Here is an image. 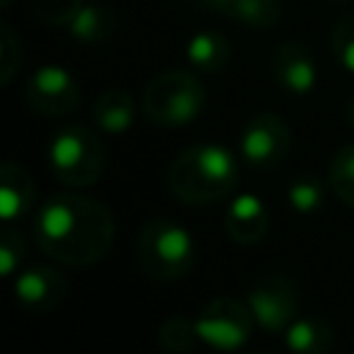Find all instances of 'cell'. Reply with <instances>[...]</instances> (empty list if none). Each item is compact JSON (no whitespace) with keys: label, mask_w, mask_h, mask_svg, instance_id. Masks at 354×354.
<instances>
[{"label":"cell","mask_w":354,"mask_h":354,"mask_svg":"<svg viewBox=\"0 0 354 354\" xmlns=\"http://www.w3.org/2000/svg\"><path fill=\"white\" fill-rule=\"evenodd\" d=\"M329 188L335 191V196L354 210V144H343L332 160H329V171H326Z\"/></svg>","instance_id":"obj_19"},{"label":"cell","mask_w":354,"mask_h":354,"mask_svg":"<svg viewBox=\"0 0 354 354\" xmlns=\"http://www.w3.org/2000/svg\"><path fill=\"white\" fill-rule=\"evenodd\" d=\"M25 238L17 230H3L0 235V274L3 277H14L19 271V263L25 257Z\"/></svg>","instance_id":"obj_25"},{"label":"cell","mask_w":354,"mask_h":354,"mask_svg":"<svg viewBox=\"0 0 354 354\" xmlns=\"http://www.w3.org/2000/svg\"><path fill=\"white\" fill-rule=\"evenodd\" d=\"M30 14L41 19L44 25H69V19L77 14L83 0H25Z\"/></svg>","instance_id":"obj_23"},{"label":"cell","mask_w":354,"mask_h":354,"mask_svg":"<svg viewBox=\"0 0 354 354\" xmlns=\"http://www.w3.org/2000/svg\"><path fill=\"white\" fill-rule=\"evenodd\" d=\"M238 180V158L218 144H194L183 149L166 171V185L183 205H216L232 196Z\"/></svg>","instance_id":"obj_2"},{"label":"cell","mask_w":354,"mask_h":354,"mask_svg":"<svg viewBox=\"0 0 354 354\" xmlns=\"http://www.w3.org/2000/svg\"><path fill=\"white\" fill-rule=\"evenodd\" d=\"M346 116H348V124L354 127V97L348 100V111H346Z\"/></svg>","instance_id":"obj_27"},{"label":"cell","mask_w":354,"mask_h":354,"mask_svg":"<svg viewBox=\"0 0 354 354\" xmlns=\"http://www.w3.org/2000/svg\"><path fill=\"white\" fill-rule=\"evenodd\" d=\"M221 17L254 30H268L282 17V0H227Z\"/></svg>","instance_id":"obj_18"},{"label":"cell","mask_w":354,"mask_h":354,"mask_svg":"<svg viewBox=\"0 0 354 354\" xmlns=\"http://www.w3.org/2000/svg\"><path fill=\"white\" fill-rule=\"evenodd\" d=\"M22 66V44L8 25H0V83L8 86Z\"/></svg>","instance_id":"obj_24"},{"label":"cell","mask_w":354,"mask_h":354,"mask_svg":"<svg viewBox=\"0 0 354 354\" xmlns=\"http://www.w3.org/2000/svg\"><path fill=\"white\" fill-rule=\"evenodd\" d=\"M246 304L257 321L271 335L285 332L299 313V288L282 271H268L252 282L246 290Z\"/></svg>","instance_id":"obj_7"},{"label":"cell","mask_w":354,"mask_h":354,"mask_svg":"<svg viewBox=\"0 0 354 354\" xmlns=\"http://www.w3.org/2000/svg\"><path fill=\"white\" fill-rule=\"evenodd\" d=\"M138 266L149 279H183L196 263V243L191 232L171 218H152L138 232Z\"/></svg>","instance_id":"obj_3"},{"label":"cell","mask_w":354,"mask_h":354,"mask_svg":"<svg viewBox=\"0 0 354 354\" xmlns=\"http://www.w3.org/2000/svg\"><path fill=\"white\" fill-rule=\"evenodd\" d=\"M66 277L53 266H30L17 271L14 296L28 313H50L66 299Z\"/></svg>","instance_id":"obj_11"},{"label":"cell","mask_w":354,"mask_h":354,"mask_svg":"<svg viewBox=\"0 0 354 354\" xmlns=\"http://www.w3.org/2000/svg\"><path fill=\"white\" fill-rule=\"evenodd\" d=\"M282 335L285 346L296 354H324L335 346V329L321 318H296Z\"/></svg>","instance_id":"obj_17"},{"label":"cell","mask_w":354,"mask_h":354,"mask_svg":"<svg viewBox=\"0 0 354 354\" xmlns=\"http://www.w3.org/2000/svg\"><path fill=\"white\" fill-rule=\"evenodd\" d=\"M288 202L296 213H315L321 205H324V196H326V188L324 183L315 177V174H296L290 183H288Z\"/></svg>","instance_id":"obj_20"},{"label":"cell","mask_w":354,"mask_h":354,"mask_svg":"<svg viewBox=\"0 0 354 354\" xmlns=\"http://www.w3.org/2000/svg\"><path fill=\"white\" fill-rule=\"evenodd\" d=\"M194 324H196V335L205 346H210L216 351H238L241 346L249 343L257 321L246 301L218 296L199 310Z\"/></svg>","instance_id":"obj_6"},{"label":"cell","mask_w":354,"mask_h":354,"mask_svg":"<svg viewBox=\"0 0 354 354\" xmlns=\"http://www.w3.org/2000/svg\"><path fill=\"white\" fill-rule=\"evenodd\" d=\"M36 202V185L33 177L14 160L0 163V216L3 221H17L25 216Z\"/></svg>","instance_id":"obj_13"},{"label":"cell","mask_w":354,"mask_h":354,"mask_svg":"<svg viewBox=\"0 0 354 354\" xmlns=\"http://www.w3.org/2000/svg\"><path fill=\"white\" fill-rule=\"evenodd\" d=\"M158 343H160V348H166V351H171V354H180V351L196 348V343H202V340H199V335H196V324H194V321H188V318H183V315H174V318H166V321L160 324V329H158Z\"/></svg>","instance_id":"obj_21"},{"label":"cell","mask_w":354,"mask_h":354,"mask_svg":"<svg viewBox=\"0 0 354 354\" xmlns=\"http://www.w3.org/2000/svg\"><path fill=\"white\" fill-rule=\"evenodd\" d=\"M136 100L127 88H105L97 100H94V108H91V116H94V124L108 133V136H122L133 127L136 122Z\"/></svg>","instance_id":"obj_15"},{"label":"cell","mask_w":354,"mask_h":354,"mask_svg":"<svg viewBox=\"0 0 354 354\" xmlns=\"http://www.w3.org/2000/svg\"><path fill=\"white\" fill-rule=\"evenodd\" d=\"M185 55H188V64L196 72L218 75L230 64V41L218 30H199V33L191 36Z\"/></svg>","instance_id":"obj_16"},{"label":"cell","mask_w":354,"mask_h":354,"mask_svg":"<svg viewBox=\"0 0 354 354\" xmlns=\"http://www.w3.org/2000/svg\"><path fill=\"white\" fill-rule=\"evenodd\" d=\"M113 213L83 194L44 199L33 218V238L44 254L64 266H91L113 243Z\"/></svg>","instance_id":"obj_1"},{"label":"cell","mask_w":354,"mask_h":354,"mask_svg":"<svg viewBox=\"0 0 354 354\" xmlns=\"http://www.w3.org/2000/svg\"><path fill=\"white\" fill-rule=\"evenodd\" d=\"M8 3H11V0H0V6H3V8H8Z\"/></svg>","instance_id":"obj_28"},{"label":"cell","mask_w":354,"mask_h":354,"mask_svg":"<svg viewBox=\"0 0 354 354\" xmlns=\"http://www.w3.org/2000/svg\"><path fill=\"white\" fill-rule=\"evenodd\" d=\"M271 227L268 207L257 194H238L230 199L227 213H224V232L241 243V246H254Z\"/></svg>","instance_id":"obj_12"},{"label":"cell","mask_w":354,"mask_h":354,"mask_svg":"<svg viewBox=\"0 0 354 354\" xmlns=\"http://www.w3.org/2000/svg\"><path fill=\"white\" fill-rule=\"evenodd\" d=\"M268 72L274 77V83L288 91V94H310L315 88V80H318V64H315V55L310 47H304L301 41L296 39H288V41H279L274 50H271V58H268Z\"/></svg>","instance_id":"obj_10"},{"label":"cell","mask_w":354,"mask_h":354,"mask_svg":"<svg viewBox=\"0 0 354 354\" xmlns=\"http://www.w3.org/2000/svg\"><path fill=\"white\" fill-rule=\"evenodd\" d=\"M28 105L41 116H66L80 105L77 80L58 64L39 66L25 83Z\"/></svg>","instance_id":"obj_9"},{"label":"cell","mask_w":354,"mask_h":354,"mask_svg":"<svg viewBox=\"0 0 354 354\" xmlns=\"http://www.w3.org/2000/svg\"><path fill=\"white\" fill-rule=\"evenodd\" d=\"M119 19L116 11L111 6H100V3H83L77 8V14L69 19L66 30L75 41L86 44V47H100L108 44L116 36Z\"/></svg>","instance_id":"obj_14"},{"label":"cell","mask_w":354,"mask_h":354,"mask_svg":"<svg viewBox=\"0 0 354 354\" xmlns=\"http://www.w3.org/2000/svg\"><path fill=\"white\" fill-rule=\"evenodd\" d=\"M329 3H348V0H329Z\"/></svg>","instance_id":"obj_29"},{"label":"cell","mask_w":354,"mask_h":354,"mask_svg":"<svg viewBox=\"0 0 354 354\" xmlns=\"http://www.w3.org/2000/svg\"><path fill=\"white\" fill-rule=\"evenodd\" d=\"M207 102L205 86L191 69H166L155 75L141 94V111L152 124L180 127L202 116Z\"/></svg>","instance_id":"obj_4"},{"label":"cell","mask_w":354,"mask_h":354,"mask_svg":"<svg viewBox=\"0 0 354 354\" xmlns=\"http://www.w3.org/2000/svg\"><path fill=\"white\" fill-rule=\"evenodd\" d=\"M290 144H293V136L288 122L279 113L257 111L241 127L238 152L254 169H274L285 160V155L290 152Z\"/></svg>","instance_id":"obj_8"},{"label":"cell","mask_w":354,"mask_h":354,"mask_svg":"<svg viewBox=\"0 0 354 354\" xmlns=\"http://www.w3.org/2000/svg\"><path fill=\"white\" fill-rule=\"evenodd\" d=\"M47 155L53 177L72 188H86L97 183L105 169V147L100 136L83 124H69L58 130L50 141Z\"/></svg>","instance_id":"obj_5"},{"label":"cell","mask_w":354,"mask_h":354,"mask_svg":"<svg viewBox=\"0 0 354 354\" xmlns=\"http://www.w3.org/2000/svg\"><path fill=\"white\" fill-rule=\"evenodd\" d=\"M329 44H332L335 61H337L346 72H354V11H351V14H343V17L332 25Z\"/></svg>","instance_id":"obj_22"},{"label":"cell","mask_w":354,"mask_h":354,"mask_svg":"<svg viewBox=\"0 0 354 354\" xmlns=\"http://www.w3.org/2000/svg\"><path fill=\"white\" fill-rule=\"evenodd\" d=\"M196 8H202V11H213V14H224V6H227V0H191Z\"/></svg>","instance_id":"obj_26"}]
</instances>
